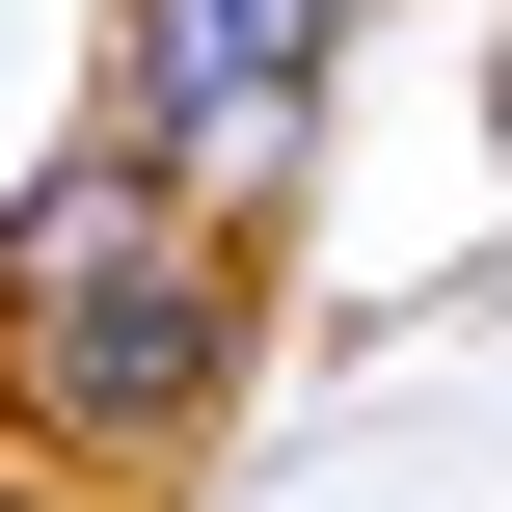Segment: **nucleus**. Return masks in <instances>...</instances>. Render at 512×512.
I'll return each mask as SVG.
<instances>
[{"label":"nucleus","mask_w":512,"mask_h":512,"mask_svg":"<svg viewBox=\"0 0 512 512\" xmlns=\"http://www.w3.org/2000/svg\"><path fill=\"white\" fill-rule=\"evenodd\" d=\"M0 432L81 486H189L243 432V216L162 135H81L0 189Z\"/></svg>","instance_id":"nucleus-1"},{"label":"nucleus","mask_w":512,"mask_h":512,"mask_svg":"<svg viewBox=\"0 0 512 512\" xmlns=\"http://www.w3.org/2000/svg\"><path fill=\"white\" fill-rule=\"evenodd\" d=\"M324 54H351V0H135V27H108V135H162L216 216H270Z\"/></svg>","instance_id":"nucleus-2"}]
</instances>
